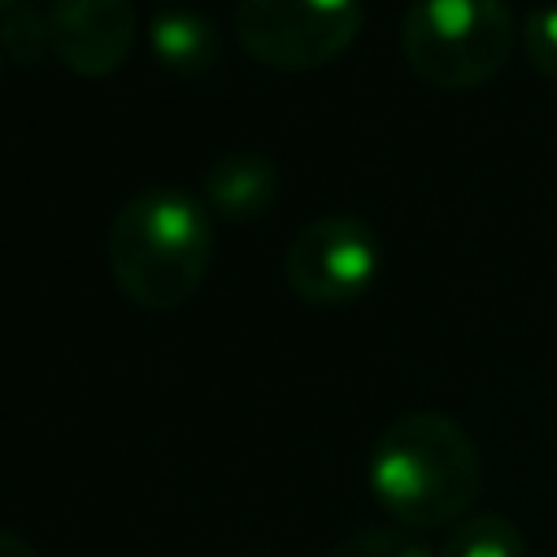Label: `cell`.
Returning a JSON list of instances; mask_svg holds the SVG:
<instances>
[{
    "label": "cell",
    "instance_id": "1",
    "mask_svg": "<svg viewBox=\"0 0 557 557\" xmlns=\"http://www.w3.org/2000/svg\"><path fill=\"white\" fill-rule=\"evenodd\" d=\"M483 466L461 422L440 409H409L392 418L366 457V487L374 505L405 531H440L474 513Z\"/></svg>",
    "mask_w": 557,
    "mask_h": 557
},
{
    "label": "cell",
    "instance_id": "2",
    "mask_svg": "<svg viewBox=\"0 0 557 557\" xmlns=\"http://www.w3.org/2000/svg\"><path fill=\"white\" fill-rule=\"evenodd\" d=\"M213 248L218 222L205 200L183 187H144L126 196L104 244L117 292L148 313L183 309L200 292Z\"/></svg>",
    "mask_w": 557,
    "mask_h": 557
},
{
    "label": "cell",
    "instance_id": "3",
    "mask_svg": "<svg viewBox=\"0 0 557 557\" xmlns=\"http://www.w3.org/2000/svg\"><path fill=\"white\" fill-rule=\"evenodd\" d=\"M518 44L509 0H413L400 17V57L426 87L474 91L492 83Z\"/></svg>",
    "mask_w": 557,
    "mask_h": 557
},
{
    "label": "cell",
    "instance_id": "4",
    "mask_svg": "<svg viewBox=\"0 0 557 557\" xmlns=\"http://www.w3.org/2000/svg\"><path fill=\"white\" fill-rule=\"evenodd\" d=\"M361 22V0H235L239 48L283 74L331 65L352 48Z\"/></svg>",
    "mask_w": 557,
    "mask_h": 557
},
{
    "label": "cell",
    "instance_id": "5",
    "mask_svg": "<svg viewBox=\"0 0 557 557\" xmlns=\"http://www.w3.org/2000/svg\"><path fill=\"white\" fill-rule=\"evenodd\" d=\"M383 265V248L370 222L352 213H326L305 222L283 252V283L305 305H352L361 300Z\"/></svg>",
    "mask_w": 557,
    "mask_h": 557
},
{
    "label": "cell",
    "instance_id": "6",
    "mask_svg": "<svg viewBox=\"0 0 557 557\" xmlns=\"http://www.w3.org/2000/svg\"><path fill=\"white\" fill-rule=\"evenodd\" d=\"M52 57L78 78H109L135 52L131 0H44Z\"/></svg>",
    "mask_w": 557,
    "mask_h": 557
},
{
    "label": "cell",
    "instance_id": "7",
    "mask_svg": "<svg viewBox=\"0 0 557 557\" xmlns=\"http://www.w3.org/2000/svg\"><path fill=\"white\" fill-rule=\"evenodd\" d=\"M200 200L213 213V222H231V226H248L257 218H265L278 200V170L265 152H222L200 183Z\"/></svg>",
    "mask_w": 557,
    "mask_h": 557
},
{
    "label": "cell",
    "instance_id": "8",
    "mask_svg": "<svg viewBox=\"0 0 557 557\" xmlns=\"http://www.w3.org/2000/svg\"><path fill=\"white\" fill-rule=\"evenodd\" d=\"M148 48L174 78H205L218 65V26L196 9H161L148 22Z\"/></svg>",
    "mask_w": 557,
    "mask_h": 557
},
{
    "label": "cell",
    "instance_id": "9",
    "mask_svg": "<svg viewBox=\"0 0 557 557\" xmlns=\"http://www.w3.org/2000/svg\"><path fill=\"white\" fill-rule=\"evenodd\" d=\"M435 557H527V540L513 518L483 509V513H466L461 522H453Z\"/></svg>",
    "mask_w": 557,
    "mask_h": 557
},
{
    "label": "cell",
    "instance_id": "10",
    "mask_svg": "<svg viewBox=\"0 0 557 557\" xmlns=\"http://www.w3.org/2000/svg\"><path fill=\"white\" fill-rule=\"evenodd\" d=\"M326 557H435V548H426L405 527H357L335 540Z\"/></svg>",
    "mask_w": 557,
    "mask_h": 557
},
{
    "label": "cell",
    "instance_id": "11",
    "mask_svg": "<svg viewBox=\"0 0 557 557\" xmlns=\"http://www.w3.org/2000/svg\"><path fill=\"white\" fill-rule=\"evenodd\" d=\"M0 48H4L13 61H22V65H35L44 52H52L44 9H35L30 0L4 9V22H0Z\"/></svg>",
    "mask_w": 557,
    "mask_h": 557
},
{
    "label": "cell",
    "instance_id": "12",
    "mask_svg": "<svg viewBox=\"0 0 557 557\" xmlns=\"http://www.w3.org/2000/svg\"><path fill=\"white\" fill-rule=\"evenodd\" d=\"M518 44H522V57L527 65L557 83V4H544V9H531L522 17V30H518Z\"/></svg>",
    "mask_w": 557,
    "mask_h": 557
},
{
    "label": "cell",
    "instance_id": "13",
    "mask_svg": "<svg viewBox=\"0 0 557 557\" xmlns=\"http://www.w3.org/2000/svg\"><path fill=\"white\" fill-rule=\"evenodd\" d=\"M0 557H39V553L30 548V540H26V535H17V531L0 527Z\"/></svg>",
    "mask_w": 557,
    "mask_h": 557
},
{
    "label": "cell",
    "instance_id": "14",
    "mask_svg": "<svg viewBox=\"0 0 557 557\" xmlns=\"http://www.w3.org/2000/svg\"><path fill=\"white\" fill-rule=\"evenodd\" d=\"M13 4H22V0H0V13H4V9H13Z\"/></svg>",
    "mask_w": 557,
    "mask_h": 557
},
{
    "label": "cell",
    "instance_id": "15",
    "mask_svg": "<svg viewBox=\"0 0 557 557\" xmlns=\"http://www.w3.org/2000/svg\"><path fill=\"white\" fill-rule=\"evenodd\" d=\"M0 70H4V48H0Z\"/></svg>",
    "mask_w": 557,
    "mask_h": 557
},
{
    "label": "cell",
    "instance_id": "16",
    "mask_svg": "<svg viewBox=\"0 0 557 557\" xmlns=\"http://www.w3.org/2000/svg\"><path fill=\"white\" fill-rule=\"evenodd\" d=\"M165 4H178V0H165Z\"/></svg>",
    "mask_w": 557,
    "mask_h": 557
}]
</instances>
